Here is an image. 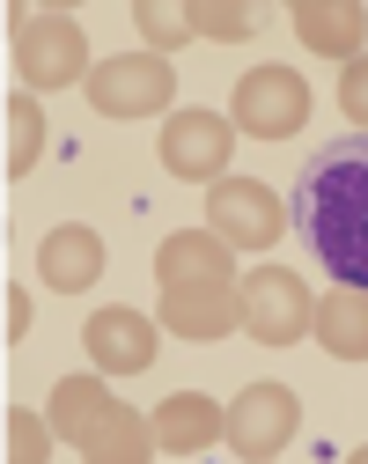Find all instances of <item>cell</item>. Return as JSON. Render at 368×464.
<instances>
[{
    "mask_svg": "<svg viewBox=\"0 0 368 464\" xmlns=\"http://www.w3.org/2000/svg\"><path fill=\"white\" fill-rule=\"evenodd\" d=\"M295 221L310 237L317 266L339 280V287H361L368 295V133H339L310 155L295 185Z\"/></svg>",
    "mask_w": 368,
    "mask_h": 464,
    "instance_id": "cell-1",
    "label": "cell"
},
{
    "mask_svg": "<svg viewBox=\"0 0 368 464\" xmlns=\"http://www.w3.org/2000/svg\"><path fill=\"white\" fill-rule=\"evenodd\" d=\"M52 435L82 464H140L155 450V428L133 413V405H118L103 391V369L96 376H67L52 391Z\"/></svg>",
    "mask_w": 368,
    "mask_h": 464,
    "instance_id": "cell-2",
    "label": "cell"
},
{
    "mask_svg": "<svg viewBox=\"0 0 368 464\" xmlns=\"http://www.w3.org/2000/svg\"><path fill=\"white\" fill-rule=\"evenodd\" d=\"M89 103H96V119H162V111L177 103V67L162 60V52H118V60H96Z\"/></svg>",
    "mask_w": 368,
    "mask_h": 464,
    "instance_id": "cell-3",
    "label": "cell"
},
{
    "mask_svg": "<svg viewBox=\"0 0 368 464\" xmlns=\"http://www.w3.org/2000/svg\"><path fill=\"white\" fill-rule=\"evenodd\" d=\"M15 74L30 89H74L89 82V37L74 15H23L15 23Z\"/></svg>",
    "mask_w": 368,
    "mask_h": 464,
    "instance_id": "cell-4",
    "label": "cell"
},
{
    "mask_svg": "<svg viewBox=\"0 0 368 464\" xmlns=\"http://www.w3.org/2000/svg\"><path fill=\"white\" fill-rule=\"evenodd\" d=\"M228 155H236V126L207 103H184L162 119V169L184 185H221L228 178Z\"/></svg>",
    "mask_w": 368,
    "mask_h": 464,
    "instance_id": "cell-5",
    "label": "cell"
},
{
    "mask_svg": "<svg viewBox=\"0 0 368 464\" xmlns=\"http://www.w3.org/2000/svg\"><path fill=\"white\" fill-rule=\"evenodd\" d=\"M310 111H317V96H310V82H302L295 67H251L236 82V111L228 119L251 140H287V133L310 126Z\"/></svg>",
    "mask_w": 368,
    "mask_h": 464,
    "instance_id": "cell-6",
    "label": "cell"
},
{
    "mask_svg": "<svg viewBox=\"0 0 368 464\" xmlns=\"http://www.w3.org/2000/svg\"><path fill=\"white\" fill-rule=\"evenodd\" d=\"M221 435H228L236 457L266 464V457H280V450L302 435V398H295L287 383H243L236 405H228V420H221Z\"/></svg>",
    "mask_w": 368,
    "mask_h": 464,
    "instance_id": "cell-7",
    "label": "cell"
},
{
    "mask_svg": "<svg viewBox=\"0 0 368 464\" xmlns=\"http://www.w3.org/2000/svg\"><path fill=\"white\" fill-rule=\"evenodd\" d=\"M207 228L228 251H273L287 237V207L258 178H221V185H207Z\"/></svg>",
    "mask_w": 368,
    "mask_h": 464,
    "instance_id": "cell-8",
    "label": "cell"
},
{
    "mask_svg": "<svg viewBox=\"0 0 368 464\" xmlns=\"http://www.w3.org/2000/svg\"><path fill=\"white\" fill-rule=\"evenodd\" d=\"M317 303H310V280L287 273V266H258L251 280H243V324H251L258 346H295L302 332H310Z\"/></svg>",
    "mask_w": 368,
    "mask_h": 464,
    "instance_id": "cell-9",
    "label": "cell"
},
{
    "mask_svg": "<svg viewBox=\"0 0 368 464\" xmlns=\"http://www.w3.org/2000/svg\"><path fill=\"white\" fill-rule=\"evenodd\" d=\"M162 324L177 339H228L243 324V280H184V287H162Z\"/></svg>",
    "mask_w": 368,
    "mask_h": 464,
    "instance_id": "cell-10",
    "label": "cell"
},
{
    "mask_svg": "<svg viewBox=\"0 0 368 464\" xmlns=\"http://www.w3.org/2000/svg\"><path fill=\"white\" fill-rule=\"evenodd\" d=\"M82 354L103 376H140L155 362V317H140V310H96L82 324Z\"/></svg>",
    "mask_w": 368,
    "mask_h": 464,
    "instance_id": "cell-11",
    "label": "cell"
},
{
    "mask_svg": "<svg viewBox=\"0 0 368 464\" xmlns=\"http://www.w3.org/2000/svg\"><path fill=\"white\" fill-rule=\"evenodd\" d=\"M295 37L310 44V60H361L368 52V15H361V0H295Z\"/></svg>",
    "mask_w": 368,
    "mask_h": 464,
    "instance_id": "cell-12",
    "label": "cell"
},
{
    "mask_svg": "<svg viewBox=\"0 0 368 464\" xmlns=\"http://www.w3.org/2000/svg\"><path fill=\"white\" fill-rule=\"evenodd\" d=\"M37 273H44V287H59V295H89V287L103 280V237L89 221H59L37 244Z\"/></svg>",
    "mask_w": 368,
    "mask_h": 464,
    "instance_id": "cell-13",
    "label": "cell"
},
{
    "mask_svg": "<svg viewBox=\"0 0 368 464\" xmlns=\"http://www.w3.org/2000/svg\"><path fill=\"white\" fill-rule=\"evenodd\" d=\"M221 420H228V413H221L207 391H177V398L155 405V450H162V457H199V450L221 442Z\"/></svg>",
    "mask_w": 368,
    "mask_h": 464,
    "instance_id": "cell-14",
    "label": "cell"
},
{
    "mask_svg": "<svg viewBox=\"0 0 368 464\" xmlns=\"http://www.w3.org/2000/svg\"><path fill=\"white\" fill-rule=\"evenodd\" d=\"M155 280L184 287V280H236V251L214 237V228H177V237L155 244Z\"/></svg>",
    "mask_w": 368,
    "mask_h": 464,
    "instance_id": "cell-15",
    "label": "cell"
},
{
    "mask_svg": "<svg viewBox=\"0 0 368 464\" xmlns=\"http://www.w3.org/2000/svg\"><path fill=\"white\" fill-rule=\"evenodd\" d=\"M310 332H317V346L332 362H368V295H361V287L324 295L317 317H310Z\"/></svg>",
    "mask_w": 368,
    "mask_h": 464,
    "instance_id": "cell-16",
    "label": "cell"
},
{
    "mask_svg": "<svg viewBox=\"0 0 368 464\" xmlns=\"http://www.w3.org/2000/svg\"><path fill=\"white\" fill-rule=\"evenodd\" d=\"M184 8H192V30L199 37H221V44H243V37L266 30L258 0H184Z\"/></svg>",
    "mask_w": 368,
    "mask_h": 464,
    "instance_id": "cell-17",
    "label": "cell"
},
{
    "mask_svg": "<svg viewBox=\"0 0 368 464\" xmlns=\"http://www.w3.org/2000/svg\"><path fill=\"white\" fill-rule=\"evenodd\" d=\"M44 162V111L37 96H8V178H30Z\"/></svg>",
    "mask_w": 368,
    "mask_h": 464,
    "instance_id": "cell-18",
    "label": "cell"
},
{
    "mask_svg": "<svg viewBox=\"0 0 368 464\" xmlns=\"http://www.w3.org/2000/svg\"><path fill=\"white\" fill-rule=\"evenodd\" d=\"M133 30L148 37V52H162V60H169L177 44L199 37V30H192V8H177V0H140V8H133Z\"/></svg>",
    "mask_w": 368,
    "mask_h": 464,
    "instance_id": "cell-19",
    "label": "cell"
},
{
    "mask_svg": "<svg viewBox=\"0 0 368 464\" xmlns=\"http://www.w3.org/2000/svg\"><path fill=\"white\" fill-rule=\"evenodd\" d=\"M8 457H23V464H44V457H52V435H44V420H37V413H23V405L8 413Z\"/></svg>",
    "mask_w": 368,
    "mask_h": 464,
    "instance_id": "cell-20",
    "label": "cell"
},
{
    "mask_svg": "<svg viewBox=\"0 0 368 464\" xmlns=\"http://www.w3.org/2000/svg\"><path fill=\"white\" fill-rule=\"evenodd\" d=\"M339 111H346V119L368 133V52H361V60L339 74Z\"/></svg>",
    "mask_w": 368,
    "mask_h": 464,
    "instance_id": "cell-21",
    "label": "cell"
},
{
    "mask_svg": "<svg viewBox=\"0 0 368 464\" xmlns=\"http://www.w3.org/2000/svg\"><path fill=\"white\" fill-rule=\"evenodd\" d=\"M30 332V295H23V287H8V346Z\"/></svg>",
    "mask_w": 368,
    "mask_h": 464,
    "instance_id": "cell-22",
    "label": "cell"
}]
</instances>
